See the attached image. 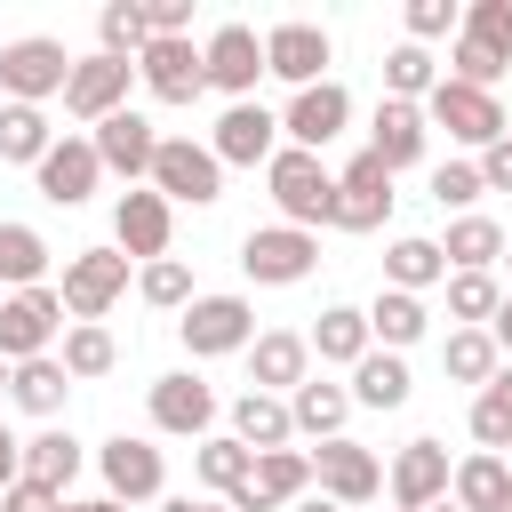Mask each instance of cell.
I'll return each mask as SVG.
<instances>
[{"label":"cell","instance_id":"6da1fadb","mask_svg":"<svg viewBox=\"0 0 512 512\" xmlns=\"http://www.w3.org/2000/svg\"><path fill=\"white\" fill-rule=\"evenodd\" d=\"M264 184H272V208H280V224H296V232H320V224H336V176L320 168V152H296V144H280V152H272V168H264Z\"/></svg>","mask_w":512,"mask_h":512},{"label":"cell","instance_id":"7a4b0ae2","mask_svg":"<svg viewBox=\"0 0 512 512\" xmlns=\"http://www.w3.org/2000/svg\"><path fill=\"white\" fill-rule=\"evenodd\" d=\"M64 296L56 288H16V296H0V360L8 368H24V360H48L56 344H64Z\"/></svg>","mask_w":512,"mask_h":512},{"label":"cell","instance_id":"3957f363","mask_svg":"<svg viewBox=\"0 0 512 512\" xmlns=\"http://www.w3.org/2000/svg\"><path fill=\"white\" fill-rule=\"evenodd\" d=\"M72 64H80V56H72L64 40L24 32V40H8V48H0V96H8V104H48V96H64Z\"/></svg>","mask_w":512,"mask_h":512},{"label":"cell","instance_id":"277c9868","mask_svg":"<svg viewBox=\"0 0 512 512\" xmlns=\"http://www.w3.org/2000/svg\"><path fill=\"white\" fill-rule=\"evenodd\" d=\"M176 336L192 360H224V352H248L256 344V304L248 296H192L176 312Z\"/></svg>","mask_w":512,"mask_h":512},{"label":"cell","instance_id":"5b68a950","mask_svg":"<svg viewBox=\"0 0 512 512\" xmlns=\"http://www.w3.org/2000/svg\"><path fill=\"white\" fill-rule=\"evenodd\" d=\"M312 264H320V232L256 224V232L240 240V272H248L256 288H296V280H312Z\"/></svg>","mask_w":512,"mask_h":512},{"label":"cell","instance_id":"8992f818","mask_svg":"<svg viewBox=\"0 0 512 512\" xmlns=\"http://www.w3.org/2000/svg\"><path fill=\"white\" fill-rule=\"evenodd\" d=\"M424 120H432V128H448V136H456V144H472V152H488L496 136H512L504 104H496L488 88H464V80H448V72H440V88L424 96Z\"/></svg>","mask_w":512,"mask_h":512},{"label":"cell","instance_id":"52a82bcc","mask_svg":"<svg viewBox=\"0 0 512 512\" xmlns=\"http://www.w3.org/2000/svg\"><path fill=\"white\" fill-rule=\"evenodd\" d=\"M152 192L176 208H208V200H224V160L208 152V144H192V136H160V160H152Z\"/></svg>","mask_w":512,"mask_h":512},{"label":"cell","instance_id":"ba28073f","mask_svg":"<svg viewBox=\"0 0 512 512\" xmlns=\"http://www.w3.org/2000/svg\"><path fill=\"white\" fill-rule=\"evenodd\" d=\"M168 232H176V208H168L152 184H128V192L112 200V248H120L128 264H160V256H168Z\"/></svg>","mask_w":512,"mask_h":512},{"label":"cell","instance_id":"9c48e42d","mask_svg":"<svg viewBox=\"0 0 512 512\" xmlns=\"http://www.w3.org/2000/svg\"><path fill=\"white\" fill-rule=\"evenodd\" d=\"M120 288H128V256L120 248H80V256H64V320H104L112 304H120Z\"/></svg>","mask_w":512,"mask_h":512},{"label":"cell","instance_id":"30bf717a","mask_svg":"<svg viewBox=\"0 0 512 512\" xmlns=\"http://www.w3.org/2000/svg\"><path fill=\"white\" fill-rule=\"evenodd\" d=\"M96 472H104V496H112V504H152V496L168 488L160 448H152V440H136V432H112V440L96 448Z\"/></svg>","mask_w":512,"mask_h":512},{"label":"cell","instance_id":"8fae6325","mask_svg":"<svg viewBox=\"0 0 512 512\" xmlns=\"http://www.w3.org/2000/svg\"><path fill=\"white\" fill-rule=\"evenodd\" d=\"M304 496H312V456H304V448H272V456H256V472H248L224 504H232V512H280V504L296 512Z\"/></svg>","mask_w":512,"mask_h":512},{"label":"cell","instance_id":"7c38bea8","mask_svg":"<svg viewBox=\"0 0 512 512\" xmlns=\"http://www.w3.org/2000/svg\"><path fill=\"white\" fill-rule=\"evenodd\" d=\"M128 88H136V64H120V56H80L72 80H64V112L88 120V128H104L112 112H128Z\"/></svg>","mask_w":512,"mask_h":512},{"label":"cell","instance_id":"4fadbf2b","mask_svg":"<svg viewBox=\"0 0 512 512\" xmlns=\"http://www.w3.org/2000/svg\"><path fill=\"white\" fill-rule=\"evenodd\" d=\"M344 128H352V96H344V80L296 88V96H288V112H280V136H288L296 152H328Z\"/></svg>","mask_w":512,"mask_h":512},{"label":"cell","instance_id":"5bb4252c","mask_svg":"<svg viewBox=\"0 0 512 512\" xmlns=\"http://www.w3.org/2000/svg\"><path fill=\"white\" fill-rule=\"evenodd\" d=\"M392 216V168L376 152H352L336 168V232H376Z\"/></svg>","mask_w":512,"mask_h":512},{"label":"cell","instance_id":"9a60e30c","mask_svg":"<svg viewBox=\"0 0 512 512\" xmlns=\"http://www.w3.org/2000/svg\"><path fill=\"white\" fill-rule=\"evenodd\" d=\"M312 488L352 512V504H368V496L384 488V464H376V448H360V440L344 432V440H320V448H312Z\"/></svg>","mask_w":512,"mask_h":512},{"label":"cell","instance_id":"2e32d148","mask_svg":"<svg viewBox=\"0 0 512 512\" xmlns=\"http://www.w3.org/2000/svg\"><path fill=\"white\" fill-rule=\"evenodd\" d=\"M328 32L320 24H304V16H288V24H272L264 32V72L272 80H288V88H320L328 80Z\"/></svg>","mask_w":512,"mask_h":512},{"label":"cell","instance_id":"e0dca14e","mask_svg":"<svg viewBox=\"0 0 512 512\" xmlns=\"http://www.w3.org/2000/svg\"><path fill=\"white\" fill-rule=\"evenodd\" d=\"M208 152H216L224 168H272V152H280V112H264V104H224V120L208 128Z\"/></svg>","mask_w":512,"mask_h":512},{"label":"cell","instance_id":"ac0fdd59","mask_svg":"<svg viewBox=\"0 0 512 512\" xmlns=\"http://www.w3.org/2000/svg\"><path fill=\"white\" fill-rule=\"evenodd\" d=\"M448 480H456V464H448V448H440V440H408V448L392 456V472H384L392 512H432V504L448 496Z\"/></svg>","mask_w":512,"mask_h":512},{"label":"cell","instance_id":"d6986e66","mask_svg":"<svg viewBox=\"0 0 512 512\" xmlns=\"http://www.w3.org/2000/svg\"><path fill=\"white\" fill-rule=\"evenodd\" d=\"M256 80H264V40H256V24H216V32H208V88H224L232 104H256Z\"/></svg>","mask_w":512,"mask_h":512},{"label":"cell","instance_id":"ffe728a7","mask_svg":"<svg viewBox=\"0 0 512 512\" xmlns=\"http://www.w3.org/2000/svg\"><path fill=\"white\" fill-rule=\"evenodd\" d=\"M136 80H144L160 104H192V96H208V48H192V40H152V48L136 56Z\"/></svg>","mask_w":512,"mask_h":512},{"label":"cell","instance_id":"44dd1931","mask_svg":"<svg viewBox=\"0 0 512 512\" xmlns=\"http://www.w3.org/2000/svg\"><path fill=\"white\" fill-rule=\"evenodd\" d=\"M96 160H104V176H128V184H152V160H160V128L128 104V112H112L104 128H96Z\"/></svg>","mask_w":512,"mask_h":512},{"label":"cell","instance_id":"7402d4cb","mask_svg":"<svg viewBox=\"0 0 512 512\" xmlns=\"http://www.w3.org/2000/svg\"><path fill=\"white\" fill-rule=\"evenodd\" d=\"M32 176H40V200H56V208H80V200H96V184H104L96 136H56V152H48Z\"/></svg>","mask_w":512,"mask_h":512},{"label":"cell","instance_id":"603a6c76","mask_svg":"<svg viewBox=\"0 0 512 512\" xmlns=\"http://www.w3.org/2000/svg\"><path fill=\"white\" fill-rule=\"evenodd\" d=\"M304 376H312V336H296V328H264V336L248 344V392L288 400Z\"/></svg>","mask_w":512,"mask_h":512},{"label":"cell","instance_id":"cb8c5ba5","mask_svg":"<svg viewBox=\"0 0 512 512\" xmlns=\"http://www.w3.org/2000/svg\"><path fill=\"white\" fill-rule=\"evenodd\" d=\"M208 424H216V392H208L192 368H176V376H152V432L208 440Z\"/></svg>","mask_w":512,"mask_h":512},{"label":"cell","instance_id":"d4e9b609","mask_svg":"<svg viewBox=\"0 0 512 512\" xmlns=\"http://www.w3.org/2000/svg\"><path fill=\"white\" fill-rule=\"evenodd\" d=\"M424 136H432L424 104H400V96H384V104H376V120H368V152H376L392 176L424 160Z\"/></svg>","mask_w":512,"mask_h":512},{"label":"cell","instance_id":"484cf974","mask_svg":"<svg viewBox=\"0 0 512 512\" xmlns=\"http://www.w3.org/2000/svg\"><path fill=\"white\" fill-rule=\"evenodd\" d=\"M368 352H376V336H368V312L360 304H328L312 320V360L320 368H360Z\"/></svg>","mask_w":512,"mask_h":512},{"label":"cell","instance_id":"4316f807","mask_svg":"<svg viewBox=\"0 0 512 512\" xmlns=\"http://www.w3.org/2000/svg\"><path fill=\"white\" fill-rule=\"evenodd\" d=\"M288 416H296V432H312V440H344V416H352V384L304 376V384L288 392Z\"/></svg>","mask_w":512,"mask_h":512},{"label":"cell","instance_id":"83f0119b","mask_svg":"<svg viewBox=\"0 0 512 512\" xmlns=\"http://www.w3.org/2000/svg\"><path fill=\"white\" fill-rule=\"evenodd\" d=\"M232 440H240V448H256V456L288 448V440H296L288 400H272V392H240V400H232Z\"/></svg>","mask_w":512,"mask_h":512},{"label":"cell","instance_id":"f1b7e54d","mask_svg":"<svg viewBox=\"0 0 512 512\" xmlns=\"http://www.w3.org/2000/svg\"><path fill=\"white\" fill-rule=\"evenodd\" d=\"M504 496H512V456H488V448H472L456 464V480H448V504L456 512H496Z\"/></svg>","mask_w":512,"mask_h":512},{"label":"cell","instance_id":"f546056e","mask_svg":"<svg viewBox=\"0 0 512 512\" xmlns=\"http://www.w3.org/2000/svg\"><path fill=\"white\" fill-rule=\"evenodd\" d=\"M504 224L496 216H456L448 224V240H440V256H448V272H496L504 264Z\"/></svg>","mask_w":512,"mask_h":512},{"label":"cell","instance_id":"4dcf8cb0","mask_svg":"<svg viewBox=\"0 0 512 512\" xmlns=\"http://www.w3.org/2000/svg\"><path fill=\"white\" fill-rule=\"evenodd\" d=\"M448 280V256H440V240H424V232H400L392 248H384V288H408V296H424V288H440Z\"/></svg>","mask_w":512,"mask_h":512},{"label":"cell","instance_id":"1f68e13d","mask_svg":"<svg viewBox=\"0 0 512 512\" xmlns=\"http://www.w3.org/2000/svg\"><path fill=\"white\" fill-rule=\"evenodd\" d=\"M424 328H432L424 296H408V288H376V304H368V336H376L384 352H408Z\"/></svg>","mask_w":512,"mask_h":512},{"label":"cell","instance_id":"d6a6232c","mask_svg":"<svg viewBox=\"0 0 512 512\" xmlns=\"http://www.w3.org/2000/svg\"><path fill=\"white\" fill-rule=\"evenodd\" d=\"M408 392H416V376H408V360L384 352V344L352 368V408H408Z\"/></svg>","mask_w":512,"mask_h":512},{"label":"cell","instance_id":"836d02e7","mask_svg":"<svg viewBox=\"0 0 512 512\" xmlns=\"http://www.w3.org/2000/svg\"><path fill=\"white\" fill-rule=\"evenodd\" d=\"M56 360H64V376H72V384H96V376H112L120 344H112V328H104V320H72V328H64V344H56Z\"/></svg>","mask_w":512,"mask_h":512},{"label":"cell","instance_id":"e575fe53","mask_svg":"<svg viewBox=\"0 0 512 512\" xmlns=\"http://www.w3.org/2000/svg\"><path fill=\"white\" fill-rule=\"evenodd\" d=\"M64 392H72V376H64L56 352H48V360H24V368L8 376V400H16L24 416H48V424L64 416Z\"/></svg>","mask_w":512,"mask_h":512},{"label":"cell","instance_id":"d590c367","mask_svg":"<svg viewBox=\"0 0 512 512\" xmlns=\"http://www.w3.org/2000/svg\"><path fill=\"white\" fill-rule=\"evenodd\" d=\"M56 152V128H48V112L40 104H0V160H16V168H40Z\"/></svg>","mask_w":512,"mask_h":512},{"label":"cell","instance_id":"8d00e7d4","mask_svg":"<svg viewBox=\"0 0 512 512\" xmlns=\"http://www.w3.org/2000/svg\"><path fill=\"white\" fill-rule=\"evenodd\" d=\"M472 440H480L488 456H512V360L472 392Z\"/></svg>","mask_w":512,"mask_h":512},{"label":"cell","instance_id":"74e56055","mask_svg":"<svg viewBox=\"0 0 512 512\" xmlns=\"http://www.w3.org/2000/svg\"><path fill=\"white\" fill-rule=\"evenodd\" d=\"M144 48H152L144 0H104V8H96V56H120V64H136Z\"/></svg>","mask_w":512,"mask_h":512},{"label":"cell","instance_id":"f35d334b","mask_svg":"<svg viewBox=\"0 0 512 512\" xmlns=\"http://www.w3.org/2000/svg\"><path fill=\"white\" fill-rule=\"evenodd\" d=\"M24 480H48V488L64 496V488L80 480V440H72L64 424H48V432H32V440H24Z\"/></svg>","mask_w":512,"mask_h":512},{"label":"cell","instance_id":"ab89813d","mask_svg":"<svg viewBox=\"0 0 512 512\" xmlns=\"http://www.w3.org/2000/svg\"><path fill=\"white\" fill-rule=\"evenodd\" d=\"M440 368H448V384H488V376L504 368V352H496V336H488V328H448Z\"/></svg>","mask_w":512,"mask_h":512},{"label":"cell","instance_id":"60d3db41","mask_svg":"<svg viewBox=\"0 0 512 512\" xmlns=\"http://www.w3.org/2000/svg\"><path fill=\"white\" fill-rule=\"evenodd\" d=\"M192 472H200V488H216V496H232L248 472H256V448H240L232 432H208L200 448H192Z\"/></svg>","mask_w":512,"mask_h":512},{"label":"cell","instance_id":"b9f144b4","mask_svg":"<svg viewBox=\"0 0 512 512\" xmlns=\"http://www.w3.org/2000/svg\"><path fill=\"white\" fill-rule=\"evenodd\" d=\"M40 272H48V240L32 232V224H0V288L16 296V288H40Z\"/></svg>","mask_w":512,"mask_h":512},{"label":"cell","instance_id":"7bdbcfd3","mask_svg":"<svg viewBox=\"0 0 512 512\" xmlns=\"http://www.w3.org/2000/svg\"><path fill=\"white\" fill-rule=\"evenodd\" d=\"M432 88H440V64H432V48L400 40V48L384 56V96H400V104H424Z\"/></svg>","mask_w":512,"mask_h":512},{"label":"cell","instance_id":"ee69618b","mask_svg":"<svg viewBox=\"0 0 512 512\" xmlns=\"http://www.w3.org/2000/svg\"><path fill=\"white\" fill-rule=\"evenodd\" d=\"M504 304V280L496 272H448V320L456 328H488Z\"/></svg>","mask_w":512,"mask_h":512},{"label":"cell","instance_id":"f6af8a7d","mask_svg":"<svg viewBox=\"0 0 512 512\" xmlns=\"http://www.w3.org/2000/svg\"><path fill=\"white\" fill-rule=\"evenodd\" d=\"M136 288H144V304L152 312H184L200 288H192V264H176V256H160V264H144L136 272Z\"/></svg>","mask_w":512,"mask_h":512},{"label":"cell","instance_id":"bcb514c9","mask_svg":"<svg viewBox=\"0 0 512 512\" xmlns=\"http://www.w3.org/2000/svg\"><path fill=\"white\" fill-rule=\"evenodd\" d=\"M464 40H480L496 64H512V0H472L464 8Z\"/></svg>","mask_w":512,"mask_h":512},{"label":"cell","instance_id":"7dc6e473","mask_svg":"<svg viewBox=\"0 0 512 512\" xmlns=\"http://www.w3.org/2000/svg\"><path fill=\"white\" fill-rule=\"evenodd\" d=\"M400 16H408V40H416V48H432V40H456V32H464V8H456V0H408Z\"/></svg>","mask_w":512,"mask_h":512},{"label":"cell","instance_id":"c3c4849f","mask_svg":"<svg viewBox=\"0 0 512 512\" xmlns=\"http://www.w3.org/2000/svg\"><path fill=\"white\" fill-rule=\"evenodd\" d=\"M480 192H488V184H480V160H440V168H432V200H440V208H464V216H472Z\"/></svg>","mask_w":512,"mask_h":512},{"label":"cell","instance_id":"681fc988","mask_svg":"<svg viewBox=\"0 0 512 512\" xmlns=\"http://www.w3.org/2000/svg\"><path fill=\"white\" fill-rule=\"evenodd\" d=\"M0 512H64V496H56L48 480H16V488L0 496Z\"/></svg>","mask_w":512,"mask_h":512},{"label":"cell","instance_id":"f907efd6","mask_svg":"<svg viewBox=\"0 0 512 512\" xmlns=\"http://www.w3.org/2000/svg\"><path fill=\"white\" fill-rule=\"evenodd\" d=\"M480 184H488V192H512V136H496V144L480 152Z\"/></svg>","mask_w":512,"mask_h":512},{"label":"cell","instance_id":"816d5d0a","mask_svg":"<svg viewBox=\"0 0 512 512\" xmlns=\"http://www.w3.org/2000/svg\"><path fill=\"white\" fill-rule=\"evenodd\" d=\"M16 480H24V440H16L8 424H0V496H8Z\"/></svg>","mask_w":512,"mask_h":512},{"label":"cell","instance_id":"f5cc1de1","mask_svg":"<svg viewBox=\"0 0 512 512\" xmlns=\"http://www.w3.org/2000/svg\"><path fill=\"white\" fill-rule=\"evenodd\" d=\"M488 336H496V352H512V288H504V304H496V320H488Z\"/></svg>","mask_w":512,"mask_h":512},{"label":"cell","instance_id":"db71d44e","mask_svg":"<svg viewBox=\"0 0 512 512\" xmlns=\"http://www.w3.org/2000/svg\"><path fill=\"white\" fill-rule=\"evenodd\" d=\"M160 512H232V504H224V496H168Z\"/></svg>","mask_w":512,"mask_h":512},{"label":"cell","instance_id":"11a10c76","mask_svg":"<svg viewBox=\"0 0 512 512\" xmlns=\"http://www.w3.org/2000/svg\"><path fill=\"white\" fill-rule=\"evenodd\" d=\"M64 512H128V504H112V496H80V504H72V496H64Z\"/></svg>","mask_w":512,"mask_h":512},{"label":"cell","instance_id":"9f6ffc18","mask_svg":"<svg viewBox=\"0 0 512 512\" xmlns=\"http://www.w3.org/2000/svg\"><path fill=\"white\" fill-rule=\"evenodd\" d=\"M296 512H344V504H336V496H320V488H312V496H304V504H296Z\"/></svg>","mask_w":512,"mask_h":512},{"label":"cell","instance_id":"6f0895ef","mask_svg":"<svg viewBox=\"0 0 512 512\" xmlns=\"http://www.w3.org/2000/svg\"><path fill=\"white\" fill-rule=\"evenodd\" d=\"M8 376H16V368H8V360H0V400H8Z\"/></svg>","mask_w":512,"mask_h":512},{"label":"cell","instance_id":"680465c9","mask_svg":"<svg viewBox=\"0 0 512 512\" xmlns=\"http://www.w3.org/2000/svg\"><path fill=\"white\" fill-rule=\"evenodd\" d=\"M432 512H456V504H448V496H440V504H432Z\"/></svg>","mask_w":512,"mask_h":512},{"label":"cell","instance_id":"91938a15","mask_svg":"<svg viewBox=\"0 0 512 512\" xmlns=\"http://www.w3.org/2000/svg\"><path fill=\"white\" fill-rule=\"evenodd\" d=\"M496 512H512V496H504V504H496Z\"/></svg>","mask_w":512,"mask_h":512},{"label":"cell","instance_id":"94428289","mask_svg":"<svg viewBox=\"0 0 512 512\" xmlns=\"http://www.w3.org/2000/svg\"><path fill=\"white\" fill-rule=\"evenodd\" d=\"M504 264H512V248H504Z\"/></svg>","mask_w":512,"mask_h":512},{"label":"cell","instance_id":"6125c7cd","mask_svg":"<svg viewBox=\"0 0 512 512\" xmlns=\"http://www.w3.org/2000/svg\"><path fill=\"white\" fill-rule=\"evenodd\" d=\"M0 296H8V288H0Z\"/></svg>","mask_w":512,"mask_h":512}]
</instances>
